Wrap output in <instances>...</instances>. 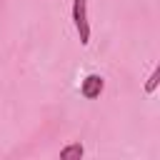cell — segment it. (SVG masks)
I'll return each mask as SVG.
<instances>
[{
    "label": "cell",
    "mask_w": 160,
    "mask_h": 160,
    "mask_svg": "<svg viewBox=\"0 0 160 160\" xmlns=\"http://www.w3.org/2000/svg\"><path fill=\"white\" fill-rule=\"evenodd\" d=\"M102 88H105V80H102L100 75H88V78L82 80V85H80V92H82L88 100H95V98H100Z\"/></svg>",
    "instance_id": "obj_2"
},
{
    "label": "cell",
    "mask_w": 160,
    "mask_h": 160,
    "mask_svg": "<svg viewBox=\"0 0 160 160\" xmlns=\"http://www.w3.org/2000/svg\"><path fill=\"white\" fill-rule=\"evenodd\" d=\"M158 78H160V68H155L152 75L148 78V82H145V92H152V90L158 88Z\"/></svg>",
    "instance_id": "obj_4"
},
{
    "label": "cell",
    "mask_w": 160,
    "mask_h": 160,
    "mask_svg": "<svg viewBox=\"0 0 160 160\" xmlns=\"http://www.w3.org/2000/svg\"><path fill=\"white\" fill-rule=\"evenodd\" d=\"M82 145L80 142H72V145H65L62 150H60V158L62 160H70V158H82Z\"/></svg>",
    "instance_id": "obj_3"
},
{
    "label": "cell",
    "mask_w": 160,
    "mask_h": 160,
    "mask_svg": "<svg viewBox=\"0 0 160 160\" xmlns=\"http://www.w3.org/2000/svg\"><path fill=\"white\" fill-rule=\"evenodd\" d=\"M72 22L80 35V42H90V20H88V0H72Z\"/></svg>",
    "instance_id": "obj_1"
}]
</instances>
